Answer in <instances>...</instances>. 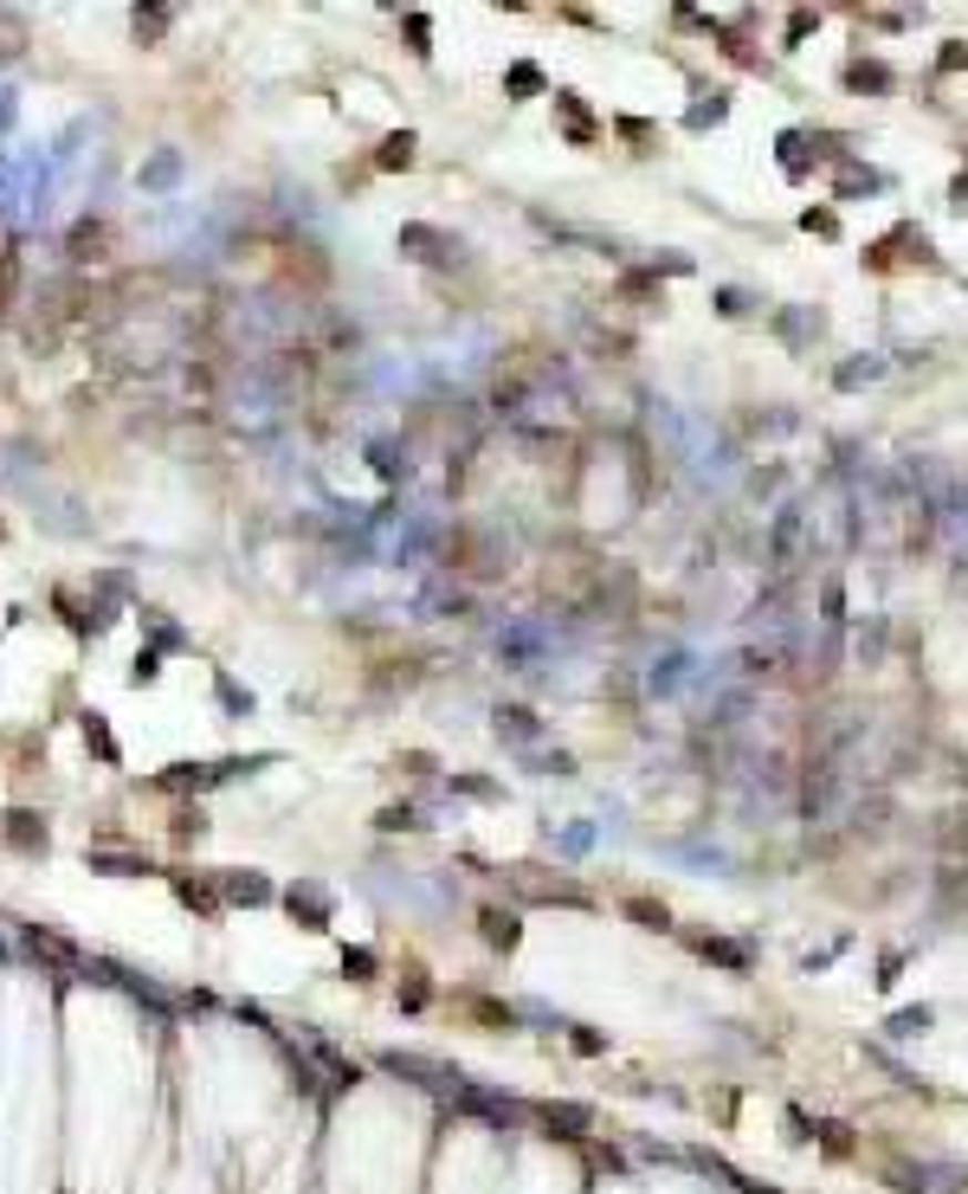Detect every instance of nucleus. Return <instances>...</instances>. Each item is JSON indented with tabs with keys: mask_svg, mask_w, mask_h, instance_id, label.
Returning a JSON list of instances; mask_svg holds the SVG:
<instances>
[{
	"mask_svg": "<svg viewBox=\"0 0 968 1194\" xmlns=\"http://www.w3.org/2000/svg\"><path fill=\"white\" fill-rule=\"evenodd\" d=\"M801 511H807V536H814V556H846L858 536V504L846 497L840 485L814 491V497H801Z\"/></svg>",
	"mask_w": 968,
	"mask_h": 1194,
	"instance_id": "f257e3e1",
	"label": "nucleus"
},
{
	"mask_svg": "<svg viewBox=\"0 0 968 1194\" xmlns=\"http://www.w3.org/2000/svg\"><path fill=\"white\" fill-rule=\"evenodd\" d=\"M807 556H814V536H807V511H801V497H794V504H782V517L769 529V568H775V575H794Z\"/></svg>",
	"mask_w": 968,
	"mask_h": 1194,
	"instance_id": "f03ea898",
	"label": "nucleus"
},
{
	"mask_svg": "<svg viewBox=\"0 0 968 1194\" xmlns=\"http://www.w3.org/2000/svg\"><path fill=\"white\" fill-rule=\"evenodd\" d=\"M936 529L949 536V549H956V556H968V491H949V497H943Z\"/></svg>",
	"mask_w": 968,
	"mask_h": 1194,
	"instance_id": "7ed1b4c3",
	"label": "nucleus"
},
{
	"mask_svg": "<svg viewBox=\"0 0 968 1194\" xmlns=\"http://www.w3.org/2000/svg\"><path fill=\"white\" fill-rule=\"evenodd\" d=\"M497 652H504V666H536V659H543V627H511V634H497Z\"/></svg>",
	"mask_w": 968,
	"mask_h": 1194,
	"instance_id": "20e7f679",
	"label": "nucleus"
},
{
	"mask_svg": "<svg viewBox=\"0 0 968 1194\" xmlns=\"http://www.w3.org/2000/svg\"><path fill=\"white\" fill-rule=\"evenodd\" d=\"M684 672H691V652H666V666H652V691H678Z\"/></svg>",
	"mask_w": 968,
	"mask_h": 1194,
	"instance_id": "39448f33",
	"label": "nucleus"
},
{
	"mask_svg": "<svg viewBox=\"0 0 968 1194\" xmlns=\"http://www.w3.org/2000/svg\"><path fill=\"white\" fill-rule=\"evenodd\" d=\"M484 936H491V943H517V924H511L504 910H484Z\"/></svg>",
	"mask_w": 968,
	"mask_h": 1194,
	"instance_id": "423d86ee",
	"label": "nucleus"
},
{
	"mask_svg": "<svg viewBox=\"0 0 968 1194\" xmlns=\"http://www.w3.org/2000/svg\"><path fill=\"white\" fill-rule=\"evenodd\" d=\"M381 162H388V168H401V162H413V136H394V150L381 155Z\"/></svg>",
	"mask_w": 968,
	"mask_h": 1194,
	"instance_id": "0eeeda50",
	"label": "nucleus"
},
{
	"mask_svg": "<svg viewBox=\"0 0 968 1194\" xmlns=\"http://www.w3.org/2000/svg\"><path fill=\"white\" fill-rule=\"evenodd\" d=\"M226 892H233V897H253V904H259V897H265V885H259V878H233Z\"/></svg>",
	"mask_w": 968,
	"mask_h": 1194,
	"instance_id": "6e6552de",
	"label": "nucleus"
}]
</instances>
